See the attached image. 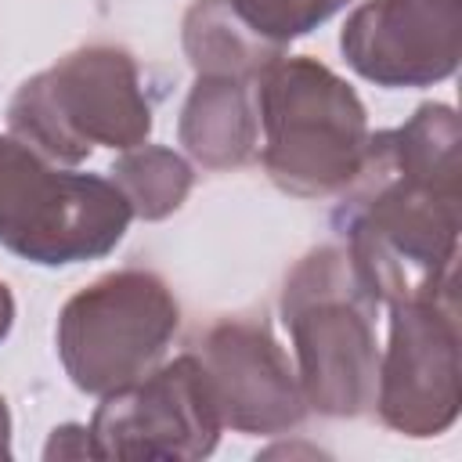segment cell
Returning <instances> with one entry per match:
<instances>
[{
  "mask_svg": "<svg viewBox=\"0 0 462 462\" xmlns=\"http://www.w3.org/2000/svg\"><path fill=\"white\" fill-rule=\"evenodd\" d=\"M180 328L173 289L144 267H119L65 300L58 357L76 390L105 397L152 372Z\"/></svg>",
  "mask_w": 462,
  "mask_h": 462,
  "instance_id": "6",
  "label": "cell"
},
{
  "mask_svg": "<svg viewBox=\"0 0 462 462\" xmlns=\"http://www.w3.org/2000/svg\"><path fill=\"white\" fill-rule=\"evenodd\" d=\"M263 134L260 162L274 188L296 199L339 195L368 148V112L357 90L310 54H282L256 83Z\"/></svg>",
  "mask_w": 462,
  "mask_h": 462,
  "instance_id": "3",
  "label": "cell"
},
{
  "mask_svg": "<svg viewBox=\"0 0 462 462\" xmlns=\"http://www.w3.org/2000/svg\"><path fill=\"white\" fill-rule=\"evenodd\" d=\"M134 213L108 177L61 166L0 134V245L40 267L108 256Z\"/></svg>",
  "mask_w": 462,
  "mask_h": 462,
  "instance_id": "5",
  "label": "cell"
},
{
  "mask_svg": "<svg viewBox=\"0 0 462 462\" xmlns=\"http://www.w3.org/2000/svg\"><path fill=\"white\" fill-rule=\"evenodd\" d=\"M462 126L451 105L426 101L404 126L368 134L343 184L332 227L379 303L422 296L458 278Z\"/></svg>",
  "mask_w": 462,
  "mask_h": 462,
  "instance_id": "1",
  "label": "cell"
},
{
  "mask_svg": "<svg viewBox=\"0 0 462 462\" xmlns=\"http://www.w3.org/2000/svg\"><path fill=\"white\" fill-rule=\"evenodd\" d=\"M43 458H97L94 455V440H90V430L87 426H76V422H65V426H54L51 430V440L43 448Z\"/></svg>",
  "mask_w": 462,
  "mask_h": 462,
  "instance_id": "15",
  "label": "cell"
},
{
  "mask_svg": "<svg viewBox=\"0 0 462 462\" xmlns=\"http://www.w3.org/2000/svg\"><path fill=\"white\" fill-rule=\"evenodd\" d=\"M209 383L220 422L235 433L278 437L307 419L300 375L263 314L213 321L191 346Z\"/></svg>",
  "mask_w": 462,
  "mask_h": 462,
  "instance_id": "9",
  "label": "cell"
},
{
  "mask_svg": "<svg viewBox=\"0 0 462 462\" xmlns=\"http://www.w3.org/2000/svg\"><path fill=\"white\" fill-rule=\"evenodd\" d=\"M390 307V339L375 368V415L404 437H440L462 408L458 278Z\"/></svg>",
  "mask_w": 462,
  "mask_h": 462,
  "instance_id": "7",
  "label": "cell"
},
{
  "mask_svg": "<svg viewBox=\"0 0 462 462\" xmlns=\"http://www.w3.org/2000/svg\"><path fill=\"white\" fill-rule=\"evenodd\" d=\"M235 14L267 43L289 47L292 40L325 25L350 0H227Z\"/></svg>",
  "mask_w": 462,
  "mask_h": 462,
  "instance_id": "14",
  "label": "cell"
},
{
  "mask_svg": "<svg viewBox=\"0 0 462 462\" xmlns=\"http://www.w3.org/2000/svg\"><path fill=\"white\" fill-rule=\"evenodd\" d=\"M87 430L97 458L195 462L213 455L224 422L202 365L188 350L105 393Z\"/></svg>",
  "mask_w": 462,
  "mask_h": 462,
  "instance_id": "8",
  "label": "cell"
},
{
  "mask_svg": "<svg viewBox=\"0 0 462 462\" xmlns=\"http://www.w3.org/2000/svg\"><path fill=\"white\" fill-rule=\"evenodd\" d=\"M339 51L386 90L444 83L462 61V0H365L346 14Z\"/></svg>",
  "mask_w": 462,
  "mask_h": 462,
  "instance_id": "10",
  "label": "cell"
},
{
  "mask_svg": "<svg viewBox=\"0 0 462 462\" xmlns=\"http://www.w3.org/2000/svg\"><path fill=\"white\" fill-rule=\"evenodd\" d=\"M11 325H14V296L7 282H0V343L11 336Z\"/></svg>",
  "mask_w": 462,
  "mask_h": 462,
  "instance_id": "16",
  "label": "cell"
},
{
  "mask_svg": "<svg viewBox=\"0 0 462 462\" xmlns=\"http://www.w3.org/2000/svg\"><path fill=\"white\" fill-rule=\"evenodd\" d=\"M108 180L119 188V195L126 199L134 217H141V220H166L191 195L195 170H191V162L180 152H173L166 144H148L144 141L137 148H126L108 166Z\"/></svg>",
  "mask_w": 462,
  "mask_h": 462,
  "instance_id": "13",
  "label": "cell"
},
{
  "mask_svg": "<svg viewBox=\"0 0 462 462\" xmlns=\"http://www.w3.org/2000/svg\"><path fill=\"white\" fill-rule=\"evenodd\" d=\"M152 123L141 65L116 43L69 51L29 76L7 105V134L61 166H79L94 148H137Z\"/></svg>",
  "mask_w": 462,
  "mask_h": 462,
  "instance_id": "4",
  "label": "cell"
},
{
  "mask_svg": "<svg viewBox=\"0 0 462 462\" xmlns=\"http://www.w3.org/2000/svg\"><path fill=\"white\" fill-rule=\"evenodd\" d=\"M177 137L206 170L245 166L260 144L253 83L235 76H195L177 119Z\"/></svg>",
  "mask_w": 462,
  "mask_h": 462,
  "instance_id": "11",
  "label": "cell"
},
{
  "mask_svg": "<svg viewBox=\"0 0 462 462\" xmlns=\"http://www.w3.org/2000/svg\"><path fill=\"white\" fill-rule=\"evenodd\" d=\"M278 310L292 339L307 408L328 419L365 415L375 401L379 296L346 245L328 242L296 260Z\"/></svg>",
  "mask_w": 462,
  "mask_h": 462,
  "instance_id": "2",
  "label": "cell"
},
{
  "mask_svg": "<svg viewBox=\"0 0 462 462\" xmlns=\"http://www.w3.org/2000/svg\"><path fill=\"white\" fill-rule=\"evenodd\" d=\"M0 458H11V408L0 393Z\"/></svg>",
  "mask_w": 462,
  "mask_h": 462,
  "instance_id": "17",
  "label": "cell"
},
{
  "mask_svg": "<svg viewBox=\"0 0 462 462\" xmlns=\"http://www.w3.org/2000/svg\"><path fill=\"white\" fill-rule=\"evenodd\" d=\"M180 43L195 76H235L249 83L285 54V47L260 40L227 0H195L180 22Z\"/></svg>",
  "mask_w": 462,
  "mask_h": 462,
  "instance_id": "12",
  "label": "cell"
}]
</instances>
